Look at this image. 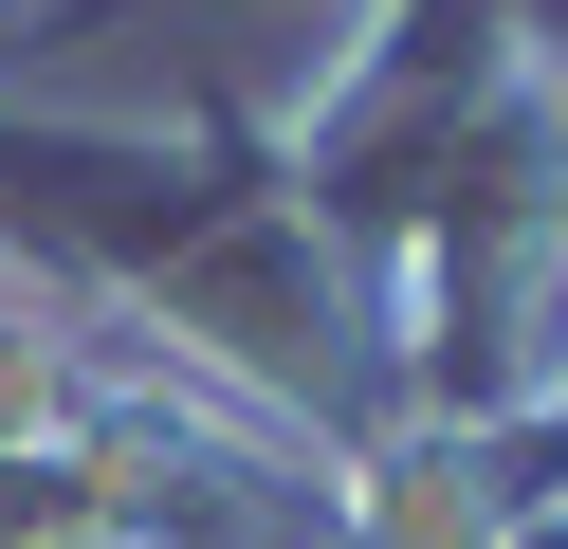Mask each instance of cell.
I'll use <instances>...</instances> for the list:
<instances>
[{
	"instance_id": "2",
	"label": "cell",
	"mask_w": 568,
	"mask_h": 549,
	"mask_svg": "<svg viewBox=\"0 0 568 549\" xmlns=\"http://www.w3.org/2000/svg\"><path fill=\"white\" fill-rule=\"evenodd\" d=\"M550 495H568V476H550Z\"/></svg>"
},
{
	"instance_id": "1",
	"label": "cell",
	"mask_w": 568,
	"mask_h": 549,
	"mask_svg": "<svg viewBox=\"0 0 568 549\" xmlns=\"http://www.w3.org/2000/svg\"><path fill=\"white\" fill-rule=\"evenodd\" d=\"M148 549H184V531H148Z\"/></svg>"
}]
</instances>
